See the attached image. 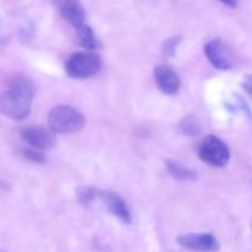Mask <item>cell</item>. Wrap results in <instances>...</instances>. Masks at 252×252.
I'll list each match as a JSON object with an SVG mask.
<instances>
[{"label": "cell", "mask_w": 252, "mask_h": 252, "mask_svg": "<svg viewBox=\"0 0 252 252\" xmlns=\"http://www.w3.org/2000/svg\"><path fill=\"white\" fill-rule=\"evenodd\" d=\"M34 85L30 79L15 78L4 93L0 94V115L14 121H21L31 113Z\"/></svg>", "instance_id": "6da1fadb"}, {"label": "cell", "mask_w": 252, "mask_h": 252, "mask_svg": "<svg viewBox=\"0 0 252 252\" xmlns=\"http://www.w3.org/2000/svg\"><path fill=\"white\" fill-rule=\"evenodd\" d=\"M48 126L54 134L74 133L85 126V117L71 106L58 105L49 112Z\"/></svg>", "instance_id": "7a4b0ae2"}, {"label": "cell", "mask_w": 252, "mask_h": 252, "mask_svg": "<svg viewBox=\"0 0 252 252\" xmlns=\"http://www.w3.org/2000/svg\"><path fill=\"white\" fill-rule=\"evenodd\" d=\"M102 66L101 57L93 52H76L65 63V73L71 79H88L96 75Z\"/></svg>", "instance_id": "3957f363"}, {"label": "cell", "mask_w": 252, "mask_h": 252, "mask_svg": "<svg viewBox=\"0 0 252 252\" xmlns=\"http://www.w3.org/2000/svg\"><path fill=\"white\" fill-rule=\"evenodd\" d=\"M198 157L211 166L224 167L230 159V152L223 140L211 134L207 135L199 144Z\"/></svg>", "instance_id": "277c9868"}, {"label": "cell", "mask_w": 252, "mask_h": 252, "mask_svg": "<svg viewBox=\"0 0 252 252\" xmlns=\"http://www.w3.org/2000/svg\"><path fill=\"white\" fill-rule=\"evenodd\" d=\"M204 53L214 68L219 70H229L233 68L235 56L230 47L220 39H213L204 47Z\"/></svg>", "instance_id": "5b68a950"}, {"label": "cell", "mask_w": 252, "mask_h": 252, "mask_svg": "<svg viewBox=\"0 0 252 252\" xmlns=\"http://www.w3.org/2000/svg\"><path fill=\"white\" fill-rule=\"evenodd\" d=\"M181 248L196 252H218L220 249L218 239L212 234H185L177 238Z\"/></svg>", "instance_id": "8992f818"}, {"label": "cell", "mask_w": 252, "mask_h": 252, "mask_svg": "<svg viewBox=\"0 0 252 252\" xmlns=\"http://www.w3.org/2000/svg\"><path fill=\"white\" fill-rule=\"evenodd\" d=\"M22 139L31 148L38 150H49L56 145V137L51 129L41 126H30L21 130Z\"/></svg>", "instance_id": "52a82bcc"}, {"label": "cell", "mask_w": 252, "mask_h": 252, "mask_svg": "<svg viewBox=\"0 0 252 252\" xmlns=\"http://www.w3.org/2000/svg\"><path fill=\"white\" fill-rule=\"evenodd\" d=\"M154 78L158 88L166 95H175L181 86V81L176 71L166 64L155 66Z\"/></svg>", "instance_id": "ba28073f"}, {"label": "cell", "mask_w": 252, "mask_h": 252, "mask_svg": "<svg viewBox=\"0 0 252 252\" xmlns=\"http://www.w3.org/2000/svg\"><path fill=\"white\" fill-rule=\"evenodd\" d=\"M100 199L106 208L125 224L132 223V214L125 199L112 191H100Z\"/></svg>", "instance_id": "9c48e42d"}, {"label": "cell", "mask_w": 252, "mask_h": 252, "mask_svg": "<svg viewBox=\"0 0 252 252\" xmlns=\"http://www.w3.org/2000/svg\"><path fill=\"white\" fill-rule=\"evenodd\" d=\"M58 10L62 17L75 29L83 26L85 22V9L80 0H58Z\"/></svg>", "instance_id": "30bf717a"}, {"label": "cell", "mask_w": 252, "mask_h": 252, "mask_svg": "<svg viewBox=\"0 0 252 252\" xmlns=\"http://www.w3.org/2000/svg\"><path fill=\"white\" fill-rule=\"evenodd\" d=\"M166 169L169 174L179 181H194V180H197L196 172L180 161L167 160Z\"/></svg>", "instance_id": "8fae6325"}, {"label": "cell", "mask_w": 252, "mask_h": 252, "mask_svg": "<svg viewBox=\"0 0 252 252\" xmlns=\"http://www.w3.org/2000/svg\"><path fill=\"white\" fill-rule=\"evenodd\" d=\"M76 31H78V37H79V39H80V43L84 48H86V49L100 48L101 47L100 41H98V38L96 37L94 30L91 29L89 25L84 24L83 26L78 27V29H76Z\"/></svg>", "instance_id": "7c38bea8"}, {"label": "cell", "mask_w": 252, "mask_h": 252, "mask_svg": "<svg viewBox=\"0 0 252 252\" xmlns=\"http://www.w3.org/2000/svg\"><path fill=\"white\" fill-rule=\"evenodd\" d=\"M179 129L184 135H187V137H196V135L201 134L202 126L194 116H187V117H185L180 122Z\"/></svg>", "instance_id": "4fadbf2b"}, {"label": "cell", "mask_w": 252, "mask_h": 252, "mask_svg": "<svg viewBox=\"0 0 252 252\" xmlns=\"http://www.w3.org/2000/svg\"><path fill=\"white\" fill-rule=\"evenodd\" d=\"M76 196H78V201L83 206H90L96 198H100V191L94 187L81 186L76 191Z\"/></svg>", "instance_id": "5bb4252c"}, {"label": "cell", "mask_w": 252, "mask_h": 252, "mask_svg": "<svg viewBox=\"0 0 252 252\" xmlns=\"http://www.w3.org/2000/svg\"><path fill=\"white\" fill-rule=\"evenodd\" d=\"M22 155H24L25 159L36 162V164H44L46 162V157H44L43 153L38 149H34V148L24 149L22 150Z\"/></svg>", "instance_id": "9a60e30c"}, {"label": "cell", "mask_w": 252, "mask_h": 252, "mask_svg": "<svg viewBox=\"0 0 252 252\" xmlns=\"http://www.w3.org/2000/svg\"><path fill=\"white\" fill-rule=\"evenodd\" d=\"M181 42V37L180 36H172L169 37L166 41L162 44V52H164L165 56L167 57H174L176 53V48L179 46V43Z\"/></svg>", "instance_id": "2e32d148"}, {"label": "cell", "mask_w": 252, "mask_h": 252, "mask_svg": "<svg viewBox=\"0 0 252 252\" xmlns=\"http://www.w3.org/2000/svg\"><path fill=\"white\" fill-rule=\"evenodd\" d=\"M243 86L246 90V93L252 96V74H246V75L244 76Z\"/></svg>", "instance_id": "e0dca14e"}, {"label": "cell", "mask_w": 252, "mask_h": 252, "mask_svg": "<svg viewBox=\"0 0 252 252\" xmlns=\"http://www.w3.org/2000/svg\"><path fill=\"white\" fill-rule=\"evenodd\" d=\"M219 1H221L224 5H226L229 7H236V5H238L236 0H219Z\"/></svg>", "instance_id": "ac0fdd59"}, {"label": "cell", "mask_w": 252, "mask_h": 252, "mask_svg": "<svg viewBox=\"0 0 252 252\" xmlns=\"http://www.w3.org/2000/svg\"><path fill=\"white\" fill-rule=\"evenodd\" d=\"M0 252H5V251H0Z\"/></svg>", "instance_id": "d6986e66"}]
</instances>
